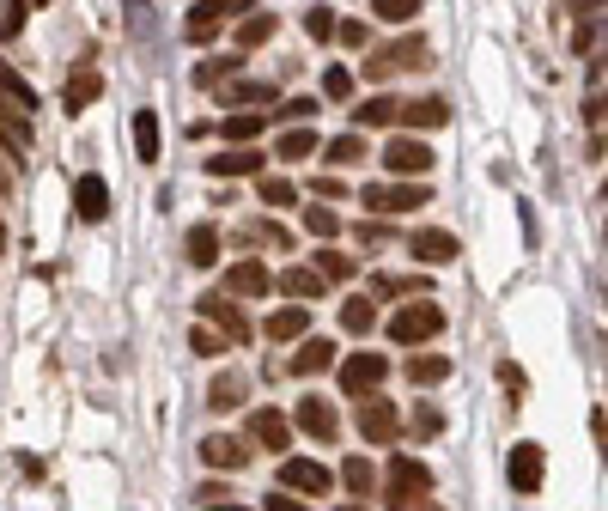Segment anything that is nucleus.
Segmentation results:
<instances>
[{"label": "nucleus", "mask_w": 608, "mask_h": 511, "mask_svg": "<svg viewBox=\"0 0 608 511\" xmlns=\"http://www.w3.org/2000/svg\"><path fill=\"white\" fill-rule=\"evenodd\" d=\"M207 171L213 177H262V153L256 146H232V153H213Z\"/></svg>", "instance_id": "23"}, {"label": "nucleus", "mask_w": 608, "mask_h": 511, "mask_svg": "<svg viewBox=\"0 0 608 511\" xmlns=\"http://www.w3.org/2000/svg\"><path fill=\"white\" fill-rule=\"evenodd\" d=\"M274 31H280V19H274V13H244V19H238V49H256V43H268Z\"/></svg>", "instance_id": "33"}, {"label": "nucleus", "mask_w": 608, "mask_h": 511, "mask_svg": "<svg viewBox=\"0 0 608 511\" xmlns=\"http://www.w3.org/2000/svg\"><path fill=\"white\" fill-rule=\"evenodd\" d=\"M317 274L323 280H353V256L347 250H317Z\"/></svg>", "instance_id": "40"}, {"label": "nucleus", "mask_w": 608, "mask_h": 511, "mask_svg": "<svg viewBox=\"0 0 608 511\" xmlns=\"http://www.w3.org/2000/svg\"><path fill=\"white\" fill-rule=\"evenodd\" d=\"M298 426L317 438V445H335V432H341V420H335V402L329 396H304L298 402Z\"/></svg>", "instance_id": "13"}, {"label": "nucleus", "mask_w": 608, "mask_h": 511, "mask_svg": "<svg viewBox=\"0 0 608 511\" xmlns=\"http://www.w3.org/2000/svg\"><path fill=\"white\" fill-rule=\"evenodd\" d=\"M341 487L359 499V493H371V487H377V469H371L365 457H347V463H341Z\"/></svg>", "instance_id": "39"}, {"label": "nucleus", "mask_w": 608, "mask_h": 511, "mask_svg": "<svg viewBox=\"0 0 608 511\" xmlns=\"http://www.w3.org/2000/svg\"><path fill=\"white\" fill-rule=\"evenodd\" d=\"M7 183H13V171H7V165H0V189H7Z\"/></svg>", "instance_id": "60"}, {"label": "nucleus", "mask_w": 608, "mask_h": 511, "mask_svg": "<svg viewBox=\"0 0 608 511\" xmlns=\"http://www.w3.org/2000/svg\"><path fill=\"white\" fill-rule=\"evenodd\" d=\"M426 268H444V262H456L463 256V244H456V232H444V226H426V232H414V244H408Z\"/></svg>", "instance_id": "14"}, {"label": "nucleus", "mask_w": 608, "mask_h": 511, "mask_svg": "<svg viewBox=\"0 0 608 511\" xmlns=\"http://www.w3.org/2000/svg\"><path fill=\"white\" fill-rule=\"evenodd\" d=\"M19 31H25V0H7V7H0V43L19 37Z\"/></svg>", "instance_id": "49"}, {"label": "nucleus", "mask_w": 608, "mask_h": 511, "mask_svg": "<svg viewBox=\"0 0 608 511\" xmlns=\"http://www.w3.org/2000/svg\"><path fill=\"white\" fill-rule=\"evenodd\" d=\"M250 445H256V451H274V457H286V445H292V426H286V414H274V408H256V414H250Z\"/></svg>", "instance_id": "11"}, {"label": "nucleus", "mask_w": 608, "mask_h": 511, "mask_svg": "<svg viewBox=\"0 0 608 511\" xmlns=\"http://www.w3.org/2000/svg\"><path fill=\"white\" fill-rule=\"evenodd\" d=\"M201 463H213V469H244V463H250V445H244V438H232V432H207V438H201Z\"/></svg>", "instance_id": "15"}, {"label": "nucleus", "mask_w": 608, "mask_h": 511, "mask_svg": "<svg viewBox=\"0 0 608 511\" xmlns=\"http://www.w3.org/2000/svg\"><path fill=\"white\" fill-rule=\"evenodd\" d=\"M341 511H371V505H359V499H353V505H341Z\"/></svg>", "instance_id": "61"}, {"label": "nucleus", "mask_w": 608, "mask_h": 511, "mask_svg": "<svg viewBox=\"0 0 608 511\" xmlns=\"http://www.w3.org/2000/svg\"><path fill=\"white\" fill-rule=\"evenodd\" d=\"M390 511H444L432 493H408V499H390Z\"/></svg>", "instance_id": "54"}, {"label": "nucleus", "mask_w": 608, "mask_h": 511, "mask_svg": "<svg viewBox=\"0 0 608 511\" xmlns=\"http://www.w3.org/2000/svg\"><path fill=\"white\" fill-rule=\"evenodd\" d=\"M365 37H371V31H365L359 19H335V37H329V43H341V49H365Z\"/></svg>", "instance_id": "44"}, {"label": "nucleus", "mask_w": 608, "mask_h": 511, "mask_svg": "<svg viewBox=\"0 0 608 511\" xmlns=\"http://www.w3.org/2000/svg\"><path fill=\"white\" fill-rule=\"evenodd\" d=\"M499 384H505V390H511V402H523V390H529V378H523V372H517V365H511V359H505V365H499Z\"/></svg>", "instance_id": "52"}, {"label": "nucleus", "mask_w": 608, "mask_h": 511, "mask_svg": "<svg viewBox=\"0 0 608 511\" xmlns=\"http://www.w3.org/2000/svg\"><path fill=\"white\" fill-rule=\"evenodd\" d=\"M73 213H80L86 226H104V219H110V183L98 171H86L80 183H73Z\"/></svg>", "instance_id": "9"}, {"label": "nucleus", "mask_w": 608, "mask_h": 511, "mask_svg": "<svg viewBox=\"0 0 608 511\" xmlns=\"http://www.w3.org/2000/svg\"><path fill=\"white\" fill-rule=\"evenodd\" d=\"M159 153H165L159 110H140V116H134V159H140V165H159Z\"/></svg>", "instance_id": "19"}, {"label": "nucleus", "mask_w": 608, "mask_h": 511, "mask_svg": "<svg viewBox=\"0 0 608 511\" xmlns=\"http://www.w3.org/2000/svg\"><path fill=\"white\" fill-rule=\"evenodd\" d=\"M371 292H384V299H390V292H402V280L396 274H371Z\"/></svg>", "instance_id": "56"}, {"label": "nucleus", "mask_w": 608, "mask_h": 511, "mask_svg": "<svg viewBox=\"0 0 608 511\" xmlns=\"http://www.w3.org/2000/svg\"><path fill=\"white\" fill-rule=\"evenodd\" d=\"M280 92L268 86V80H238V86H219V104H232V110H262V104H274Z\"/></svg>", "instance_id": "24"}, {"label": "nucleus", "mask_w": 608, "mask_h": 511, "mask_svg": "<svg viewBox=\"0 0 608 511\" xmlns=\"http://www.w3.org/2000/svg\"><path fill=\"white\" fill-rule=\"evenodd\" d=\"M0 98H13V104H19L25 116L37 110V92H31V80H19V73L7 67V55H0Z\"/></svg>", "instance_id": "35"}, {"label": "nucleus", "mask_w": 608, "mask_h": 511, "mask_svg": "<svg viewBox=\"0 0 608 511\" xmlns=\"http://www.w3.org/2000/svg\"><path fill=\"white\" fill-rule=\"evenodd\" d=\"M128 31L146 43L152 37V0H128Z\"/></svg>", "instance_id": "47"}, {"label": "nucleus", "mask_w": 608, "mask_h": 511, "mask_svg": "<svg viewBox=\"0 0 608 511\" xmlns=\"http://www.w3.org/2000/svg\"><path fill=\"white\" fill-rule=\"evenodd\" d=\"M359 432H365V445H396V432H402V414L390 396H359Z\"/></svg>", "instance_id": "5"}, {"label": "nucleus", "mask_w": 608, "mask_h": 511, "mask_svg": "<svg viewBox=\"0 0 608 511\" xmlns=\"http://www.w3.org/2000/svg\"><path fill=\"white\" fill-rule=\"evenodd\" d=\"M304 347L292 353V372L298 378H317V372H329V365H335V341H323V335H298Z\"/></svg>", "instance_id": "22"}, {"label": "nucleus", "mask_w": 608, "mask_h": 511, "mask_svg": "<svg viewBox=\"0 0 608 511\" xmlns=\"http://www.w3.org/2000/svg\"><path fill=\"white\" fill-rule=\"evenodd\" d=\"M384 481H390V499H408V493H432V469H426L420 457H390Z\"/></svg>", "instance_id": "12"}, {"label": "nucleus", "mask_w": 608, "mask_h": 511, "mask_svg": "<svg viewBox=\"0 0 608 511\" xmlns=\"http://www.w3.org/2000/svg\"><path fill=\"white\" fill-rule=\"evenodd\" d=\"M317 146H323V140H317V128H311V122H292V128L274 140V159H286V165H304V159L317 153Z\"/></svg>", "instance_id": "21"}, {"label": "nucleus", "mask_w": 608, "mask_h": 511, "mask_svg": "<svg viewBox=\"0 0 608 511\" xmlns=\"http://www.w3.org/2000/svg\"><path fill=\"white\" fill-rule=\"evenodd\" d=\"M25 7H49V0H25Z\"/></svg>", "instance_id": "62"}, {"label": "nucleus", "mask_w": 608, "mask_h": 511, "mask_svg": "<svg viewBox=\"0 0 608 511\" xmlns=\"http://www.w3.org/2000/svg\"><path fill=\"white\" fill-rule=\"evenodd\" d=\"M268 286H274V274H268L256 256H250V262H238L232 274H225V292H232V299H262Z\"/></svg>", "instance_id": "20"}, {"label": "nucleus", "mask_w": 608, "mask_h": 511, "mask_svg": "<svg viewBox=\"0 0 608 511\" xmlns=\"http://www.w3.org/2000/svg\"><path fill=\"white\" fill-rule=\"evenodd\" d=\"M438 329H444V305L432 299V292L396 305V317H390V341H396V347H426Z\"/></svg>", "instance_id": "1"}, {"label": "nucleus", "mask_w": 608, "mask_h": 511, "mask_svg": "<svg viewBox=\"0 0 608 511\" xmlns=\"http://www.w3.org/2000/svg\"><path fill=\"white\" fill-rule=\"evenodd\" d=\"M201 511H250V505H232V499H213V505H201Z\"/></svg>", "instance_id": "59"}, {"label": "nucleus", "mask_w": 608, "mask_h": 511, "mask_svg": "<svg viewBox=\"0 0 608 511\" xmlns=\"http://www.w3.org/2000/svg\"><path fill=\"white\" fill-rule=\"evenodd\" d=\"M238 67H244V55H213V61H201V67H195V86H201V92H207V86H225Z\"/></svg>", "instance_id": "34"}, {"label": "nucleus", "mask_w": 608, "mask_h": 511, "mask_svg": "<svg viewBox=\"0 0 608 511\" xmlns=\"http://www.w3.org/2000/svg\"><path fill=\"white\" fill-rule=\"evenodd\" d=\"M189 347H195L201 359H219V353H225V347H232V341H225L219 329H207V323H195V335H189Z\"/></svg>", "instance_id": "42"}, {"label": "nucleus", "mask_w": 608, "mask_h": 511, "mask_svg": "<svg viewBox=\"0 0 608 511\" xmlns=\"http://www.w3.org/2000/svg\"><path fill=\"white\" fill-rule=\"evenodd\" d=\"M207 402H213L219 414H232V408H244V378H238V372H225V378H213Z\"/></svg>", "instance_id": "36"}, {"label": "nucleus", "mask_w": 608, "mask_h": 511, "mask_svg": "<svg viewBox=\"0 0 608 511\" xmlns=\"http://www.w3.org/2000/svg\"><path fill=\"white\" fill-rule=\"evenodd\" d=\"M262 329H268V341H298L304 329H311V305H280Z\"/></svg>", "instance_id": "26"}, {"label": "nucleus", "mask_w": 608, "mask_h": 511, "mask_svg": "<svg viewBox=\"0 0 608 511\" xmlns=\"http://www.w3.org/2000/svg\"><path fill=\"white\" fill-rule=\"evenodd\" d=\"M317 153H323L329 165H341V171H347V165H359V159H365V134H359V128H347V134H335L329 146H317Z\"/></svg>", "instance_id": "28"}, {"label": "nucleus", "mask_w": 608, "mask_h": 511, "mask_svg": "<svg viewBox=\"0 0 608 511\" xmlns=\"http://www.w3.org/2000/svg\"><path fill=\"white\" fill-rule=\"evenodd\" d=\"M280 487H286V493H329L335 475H329L323 463H311V457H286V463H280Z\"/></svg>", "instance_id": "10"}, {"label": "nucleus", "mask_w": 608, "mask_h": 511, "mask_svg": "<svg viewBox=\"0 0 608 511\" xmlns=\"http://www.w3.org/2000/svg\"><path fill=\"white\" fill-rule=\"evenodd\" d=\"M396 110H402V98H365V104L353 110V128H390Z\"/></svg>", "instance_id": "32"}, {"label": "nucleus", "mask_w": 608, "mask_h": 511, "mask_svg": "<svg viewBox=\"0 0 608 511\" xmlns=\"http://www.w3.org/2000/svg\"><path fill=\"white\" fill-rule=\"evenodd\" d=\"M396 122H402V128H414V134H432V128H444V122H450V104H444V98H414V104H402V110H396Z\"/></svg>", "instance_id": "18"}, {"label": "nucleus", "mask_w": 608, "mask_h": 511, "mask_svg": "<svg viewBox=\"0 0 608 511\" xmlns=\"http://www.w3.org/2000/svg\"><path fill=\"white\" fill-rule=\"evenodd\" d=\"M98 92H104L98 67H92V61H86V67H73V80H67V92H61V110H67V116H80V110L98 104Z\"/></svg>", "instance_id": "17"}, {"label": "nucleus", "mask_w": 608, "mask_h": 511, "mask_svg": "<svg viewBox=\"0 0 608 511\" xmlns=\"http://www.w3.org/2000/svg\"><path fill=\"white\" fill-rule=\"evenodd\" d=\"M317 110H323L317 98H292V104H280V122H286V128H292V122H311Z\"/></svg>", "instance_id": "50"}, {"label": "nucleus", "mask_w": 608, "mask_h": 511, "mask_svg": "<svg viewBox=\"0 0 608 511\" xmlns=\"http://www.w3.org/2000/svg\"><path fill=\"white\" fill-rule=\"evenodd\" d=\"M371 323H377V305L371 299H347L341 305V329L347 335H371Z\"/></svg>", "instance_id": "38"}, {"label": "nucleus", "mask_w": 608, "mask_h": 511, "mask_svg": "<svg viewBox=\"0 0 608 511\" xmlns=\"http://www.w3.org/2000/svg\"><path fill=\"white\" fill-rule=\"evenodd\" d=\"M438 432H444V414H438L432 402H420V408H414V438H438Z\"/></svg>", "instance_id": "46"}, {"label": "nucleus", "mask_w": 608, "mask_h": 511, "mask_svg": "<svg viewBox=\"0 0 608 511\" xmlns=\"http://www.w3.org/2000/svg\"><path fill=\"white\" fill-rule=\"evenodd\" d=\"M353 238H359V244H390V226H359Z\"/></svg>", "instance_id": "55"}, {"label": "nucleus", "mask_w": 608, "mask_h": 511, "mask_svg": "<svg viewBox=\"0 0 608 511\" xmlns=\"http://www.w3.org/2000/svg\"><path fill=\"white\" fill-rule=\"evenodd\" d=\"M542 475H548V451L542 445H511V457H505L511 493H542Z\"/></svg>", "instance_id": "6"}, {"label": "nucleus", "mask_w": 608, "mask_h": 511, "mask_svg": "<svg viewBox=\"0 0 608 511\" xmlns=\"http://www.w3.org/2000/svg\"><path fill=\"white\" fill-rule=\"evenodd\" d=\"M219 134L232 140V146H256V134H262V110H232L219 122Z\"/></svg>", "instance_id": "29"}, {"label": "nucleus", "mask_w": 608, "mask_h": 511, "mask_svg": "<svg viewBox=\"0 0 608 511\" xmlns=\"http://www.w3.org/2000/svg\"><path fill=\"white\" fill-rule=\"evenodd\" d=\"M0 146H7L13 159H19V153H31V146H37V134H31V116H13L7 104H0Z\"/></svg>", "instance_id": "27"}, {"label": "nucleus", "mask_w": 608, "mask_h": 511, "mask_svg": "<svg viewBox=\"0 0 608 511\" xmlns=\"http://www.w3.org/2000/svg\"><path fill=\"white\" fill-rule=\"evenodd\" d=\"M323 98H329V104L353 98V67H329V73H323Z\"/></svg>", "instance_id": "43"}, {"label": "nucleus", "mask_w": 608, "mask_h": 511, "mask_svg": "<svg viewBox=\"0 0 608 511\" xmlns=\"http://www.w3.org/2000/svg\"><path fill=\"white\" fill-rule=\"evenodd\" d=\"M377 55H384L390 73H402V67H408V73H426V67H432V43H426V37H396L390 49H377Z\"/></svg>", "instance_id": "16"}, {"label": "nucleus", "mask_w": 608, "mask_h": 511, "mask_svg": "<svg viewBox=\"0 0 608 511\" xmlns=\"http://www.w3.org/2000/svg\"><path fill=\"white\" fill-rule=\"evenodd\" d=\"M262 511H311V505H304L298 493H286V487H280V493H268V499H262Z\"/></svg>", "instance_id": "53"}, {"label": "nucleus", "mask_w": 608, "mask_h": 511, "mask_svg": "<svg viewBox=\"0 0 608 511\" xmlns=\"http://www.w3.org/2000/svg\"><path fill=\"white\" fill-rule=\"evenodd\" d=\"M195 311H201V323H207V329H219L232 347H244V341H250V317H244V305L232 299V292H207V299H201Z\"/></svg>", "instance_id": "3"}, {"label": "nucleus", "mask_w": 608, "mask_h": 511, "mask_svg": "<svg viewBox=\"0 0 608 511\" xmlns=\"http://www.w3.org/2000/svg\"><path fill=\"white\" fill-rule=\"evenodd\" d=\"M584 122H590V128H602V92H590V104H584Z\"/></svg>", "instance_id": "57"}, {"label": "nucleus", "mask_w": 608, "mask_h": 511, "mask_svg": "<svg viewBox=\"0 0 608 511\" xmlns=\"http://www.w3.org/2000/svg\"><path fill=\"white\" fill-rule=\"evenodd\" d=\"M0 250H7V226H0Z\"/></svg>", "instance_id": "63"}, {"label": "nucleus", "mask_w": 608, "mask_h": 511, "mask_svg": "<svg viewBox=\"0 0 608 511\" xmlns=\"http://www.w3.org/2000/svg\"><path fill=\"white\" fill-rule=\"evenodd\" d=\"M304 31H311L317 43H329V37H335V13H329V7H311V13H304Z\"/></svg>", "instance_id": "48"}, {"label": "nucleus", "mask_w": 608, "mask_h": 511, "mask_svg": "<svg viewBox=\"0 0 608 511\" xmlns=\"http://www.w3.org/2000/svg\"><path fill=\"white\" fill-rule=\"evenodd\" d=\"M359 201H365V213H414V207L432 201V189L426 183H408V177H390V183H365Z\"/></svg>", "instance_id": "2"}, {"label": "nucleus", "mask_w": 608, "mask_h": 511, "mask_svg": "<svg viewBox=\"0 0 608 511\" xmlns=\"http://www.w3.org/2000/svg\"><path fill=\"white\" fill-rule=\"evenodd\" d=\"M183 256H189L195 268H213V262H219V232H213V226H189V244H183Z\"/></svg>", "instance_id": "31"}, {"label": "nucleus", "mask_w": 608, "mask_h": 511, "mask_svg": "<svg viewBox=\"0 0 608 511\" xmlns=\"http://www.w3.org/2000/svg\"><path fill=\"white\" fill-rule=\"evenodd\" d=\"M384 378H390V359H384V353H353V359H341V390H347V396H371Z\"/></svg>", "instance_id": "8"}, {"label": "nucleus", "mask_w": 608, "mask_h": 511, "mask_svg": "<svg viewBox=\"0 0 608 511\" xmlns=\"http://www.w3.org/2000/svg\"><path fill=\"white\" fill-rule=\"evenodd\" d=\"M256 189H262V201H268V207H292V201H298V195H292V183H286V177H262V183H256Z\"/></svg>", "instance_id": "45"}, {"label": "nucleus", "mask_w": 608, "mask_h": 511, "mask_svg": "<svg viewBox=\"0 0 608 511\" xmlns=\"http://www.w3.org/2000/svg\"><path fill=\"white\" fill-rule=\"evenodd\" d=\"M304 232L329 244V238L341 232V213H335V207H323V201H311V207H304Z\"/></svg>", "instance_id": "37"}, {"label": "nucleus", "mask_w": 608, "mask_h": 511, "mask_svg": "<svg viewBox=\"0 0 608 511\" xmlns=\"http://www.w3.org/2000/svg\"><path fill=\"white\" fill-rule=\"evenodd\" d=\"M408 378H414L420 390H432V384L450 378V359H444V353H414V359H408Z\"/></svg>", "instance_id": "30"}, {"label": "nucleus", "mask_w": 608, "mask_h": 511, "mask_svg": "<svg viewBox=\"0 0 608 511\" xmlns=\"http://www.w3.org/2000/svg\"><path fill=\"white\" fill-rule=\"evenodd\" d=\"M572 13L578 19H602V0H572Z\"/></svg>", "instance_id": "58"}, {"label": "nucleus", "mask_w": 608, "mask_h": 511, "mask_svg": "<svg viewBox=\"0 0 608 511\" xmlns=\"http://www.w3.org/2000/svg\"><path fill=\"white\" fill-rule=\"evenodd\" d=\"M238 13H250V0H201V7L183 19V31H189V43H213L219 25H225V19H238Z\"/></svg>", "instance_id": "7"}, {"label": "nucleus", "mask_w": 608, "mask_h": 511, "mask_svg": "<svg viewBox=\"0 0 608 511\" xmlns=\"http://www.w3.org/2000/svg\"><path fill=\"white\" fill-rule=\"evenodd\" d=\"M384 171L390 177H426L432 171V146L420 134H390L384 140Z\"/></svg>", "instance_id": "4"}, {"label": "nucleus", "mask_w": 608, "mask_h": 511, "mask_svg": "<svg viewBox=\"0 0 608 511\" xmlns=\"http://www.w3.org/2000/svg\"><path fill=\"white\" fill-rule=\"evenodd\" d=\"M371 13L390 25H408V19H420V0H371Z\"/></svg>", "instance_id": "41"}, {"label": "nucleus", "mask_w": 608, "mask_h": 511, "mask_svg": "<svg viewBox=\"0 0 608 511\" xmlns=\"http://www.w3.org/2000/svg\"><path fill=\"white\" fill-rule=\"evenodd\" d=\"M596 31H602V19H578V31H572V49H578V55H590V49H596Z\"/></svg>", "instance_id": "51"}, {"label": "nucleus", "mask_w": 608, "mask_h": 511, "mask_svg": "<svg viewBox=\"0 0 608 511\" xmlns=\"http://www.w3.org/2000/svg\"><path fill=\"white\" fill-rule=\"evenodd\" d=\"M323 286H329V280H323L317 268H304V262L280 274V292H286V299H298V305H311V299H323Z\"/></svg>", "instance_id": "25"}]
</instances>
